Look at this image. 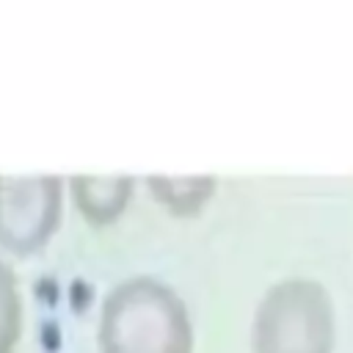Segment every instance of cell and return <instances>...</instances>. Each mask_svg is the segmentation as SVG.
I'll use <instances>...</instances> for the list:
<instances>
[{"instance_id": "obj_1", "label": "cell", "mask_w": 353, "mask_h": 353, "mask_svg": "<svg viewBox=\"0 0 353 353\" xmlns=\"http://www.w3.org/2000/svg\"><path fill=\"white\" fill-rule=\"evenodd\" d=\"M102 353H190L193 331L179 295L138 276L108 292L99 320Z\"/></svg>"}, {"instance_id": "obj_2", "label": "cell", "mask_w": 353, "mask_h": 353, "mask_svg": "<svg viewBox=\"0 0 353 353\" xmlns=\"http://www.w3.org/2000/svg\"><path fill=\"white\" fill-rule=\"evenodd\" d=\"M334 301L320 281L292 276L268 287L254 314V353H334Z\"/></svg>"}, {"instance_id": "obj_3", "label": "cell", "mask_w": 353, "mask_h": 353, "mask_svg": "<svg viewBox=\"0 0 353 353\" xmlns=\"http://www.w3.org/2000/svg\"><path fill=\"white\" fill-rule=\"evenodd\" d=\"M61 176H0V245L30 254L41 248L61 218Z\"/></svg>"}, {"instance_id": "obj_4", "label": "cell", "mask_w": 353, "mask_h": 353, "mask_svg": "<svg viewBox=\"0 0 353 353\" xmlns=\"http://www.w3.org/2000/svg\"><path fill=\"white\" fill-rule=\"evenodd\" d=\"M74 204L80 207V212L85 218H91L94 223H108L113 221L124 204L127 196L132 190V179L127 176H74L69 179Z\"/></svg>"}, {"instance_id": "obj_5", "label": "cell", "mask_w": 353, "mask_h": 353, "mask_svg": "<svg viewBox=\"0 0 353 353\" xmlns=\"http://www.w3.org/2000/svg\"><path fill=\"white\" fill-rule=\"evenodd\" d=\"M22 325V303L17 292L14 273L0 262V353H11Z\"/></svg>"}, {"instance_id": "obj_6", "label": "cell", "mask_w": 353, "mask_h": 353, "mask_svg": "<svg viewBox=\"0 0 353 353\" xmlns=\"http://www.w3.org/2000/svg\"><path fill=\"white\" fill-rule=\"evenodd\" d=\"M149 188L160 196V201H165V204H174L176 201V196H188V201L193 204V210L196 207H201L204 201H207V196L212 193V188H215V182L210 179V176H185V179H165V176H152L149 179Z\"/></svg>"}, {"instance_id": "obj_7", "label": "cell", "mask_w": 353, "mask_h": 353, "mask_svg": "<svg viewBox=\"0 0 353 353\" xmlns=\"http://www.w3.org/2000/svg\"><path fill=\"white\" fill-rule=\"evenodd\" d=\"M69 303L74 312H83L91 303V284H85L83 279H74L69 287Z\"/></svg>"}, {"instance_id": "obj_8", "label": "cell", "mask_w": 353, "mask_h": 353, "mask_svg": "<svg viewBox=\"0 0 353 353\" xmlns=\"http://www.w3.org/2000/svg\"><path fill=\"white\" fill-rule=\"evenodd\" d=\"M41 347L47 353H58V347H61V331H58V323L55 320L41 323Z\"/></svg>"}, {"instance_id": "obj_9", "label": "cell", "mask_w": 353, "mask_h": 353, "mask_svg": "<svg viewBox=\"0 0 353 353\" xmlns=\"http://www.w3.org/2000/svg\"><path fill=\"white\" fill-rule=\"evenodd\" d=\"M36 295H39L47 306H55V301H58V287H55V281H52V279H39Z\"/></svg>"}]
</instances>
